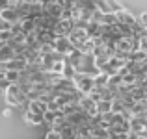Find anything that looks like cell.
Returning <instances> with one entry per match:
<instances>
[{"label": "cell", "instance_id": "obj_1", "mask_svg": "<svg viewBox=\"0 0 147 139\" xmlns=\"http://www.w3.org/2000/svg\"><path fill=\"white\" fill-rule=\"evenodd\" d=\"M69 39H71V43H73V46H75L76 50L82 48V45L90 39V33H88V22H78V24H75V28H73Z\"/></svg>", "mask_w": 147, "mask_h": 139}, {"label": "cell", "instance_id": "obj_2", "mask_svg": "<svg viewBox=\"0 0 147 139\" xmlns=\"http://www.w3.org/2000/svg\"><path fill=\"white\" fill-rule=\"evenodd\" d=\"M75 84H76V87H78V91L84 93V95H90V93L97 87V86H95V76L84 74V72H76Z\"/></svg>", "mask_w": 147, "mask_h": 139}, {"label": "cell", "instance_id": "obj_3", "mask_svg": "<svg viewBox=\"0 0 147 139\" xmlns=\"http://www.w3.org/2000/svg\"><path fill=\"white\" fill-rule=\"evenodd\" d=\"M28 69V61H26L24 56H17L15 59L7 61V63H0V71H17L22 72Z\"/></svg>", "mask_w": 147, "mask_h": 139}, {"label": "cell", "instance_id": "obj_4", "mask_svg": "<svg viewBox=\"0 0 147 139\" xmlns=\"http://www.w3.org/2000/svg\"><path fill=\"white\" fill-rule=\"evenodd\" d=\"M54 48H56L60 54H63L65 57H69V56H71V54L76 50L75 46H73V43H71V39H69V37H58Z\"/></svg>", "mask_w": 147, "mask_h": 139}, {"label": "cell", "instance_id": "obj_5", "mask_svg": "<svg viewBox=\"0 0 147 139\" xmlns=\"http://www.w3.org/2000/svg\"><path fill=\"white\" fill-rule=\"evenodd\" d=\"M63 4L60 2H45L43 4V11L45 15H49V17H54V19H61V15H63Z\"/></svg>", "mask_w": 147, "mask_h": 139}, {"label": "cell", "instance_id": "obj_6", "mask_svg": "<svg viewBox=\"0 0 147 139\" xmlns=\"http://www.w3.org/2000/svg\"><path fill=\"white\" fill-rule=\"evenodd\" d=\"M73 28H75V22L69 21V19H60L56 24V28H54V32L58 33V37H69L73 32Z\"/></svg>", "mask_w": 147, "mask_h": 139}, {"label": "cell", "instance_id": "obj_7", "mask_svg": "<svg viewBox=\"0 0 147 139\" xmlns=\"http://www.w3.org/2000/svg\"><path fill=\"white\" fill-rule=\"evenodd\" d=\"M0 21H7L11 24H17V22L22 21V17L15 7H6V9H0Z\"/></svg>", "mask_w": 147, "mask_h": 139}, {"label": "cell", "instance_id": "obj_8", "mask_svg": "<svg viewBox=\"0 0 147 139\" xmlns=\"http://www.w3.org/2000/svg\"><path fill=\"white\" fill-rule=\"evenodd\" d=\"M117 21L121 22V24H129V26H136L138 22H140L129 9H125V7H121V9L117 11Z\"/></svg>", "mask_w": 147, "mask_h": 139}, {"label": "cell", "instance_id": "obj_9", "mask_svg": "<svg viewBox=\"0 0 147 139\" xmlns=\"http://www.w3.org/2000/svg\"><path fill=\"white\" fill-rule=\"evenodd\" d=\"M26 110L28 111H34V113H47L49 111V104L47 102H43L41 98H37V100H28V104H26Z\"/></svg>", "mask_w": 147, "mask_h": 139}, {"label": "cell", "instance_id": "obj_10", "mask_svg": "<svg viewBox=\"0 0 147 139\" xmlns=\"http://www.w3.org/2000/svg\"><path fill=\"white\" fill-rule=\"evenodd\" d=\"M117 52L132 54L134 52V37H121L117 41Z\"/></svg>", "mask_w": 147, "mask_h": 139}, {"label": "cell", "instance_id": "obj_11", "mask_svg": "<svg viewBox=\"0 0 147 139\" xmlns=\"http://www.w3.org/2000/svg\"><path fill=\"white\" fill-rule=\"evenodd\" d=\"M22 115H24V121L28 122V124H32V126L45 124V115L43 113H34V111H28V110H26Z\"/></svg>", "mask_w": 147, "mask_h": 139}, {"label": "cell", "instance_id": "obj_12", "mask_svg": "<svg viewBox=\"0 0 147 139\" xmlns=\"http://www.w3.org/2000/svg\"><path fill=\"white\" fill-rule=\"evenodd\" d=\"M15 57H17V54L9 45H0V63H7Z\"/></svg>", "mask_w": 147, "mask_h": 139}, {"label": "cell", "instance_id": "obj_13", "mask_svg": "<svg viewBox=\"0 0 147 139\" xmlns=\"http://www.w3.org/2000/svg\"><path fill=\"white\" fill-rule=\"evenodd\" d=\"M108 82H110V74H106V72H99V74L95 76V86H97L99 89L108 87Z\"/></svg>", "mask_w": 147, "mask_h": 139}, {"label": "cell", "instance_id": "obj_14", "mask_svg": "<svg viewBox=\"0 0 147 139\" xmlns=\"http://www.w3.org/2000/svg\"><path fill=\"white\" fill-rule=\"evenodd\" d=\"M97 110L99 113H110L112 110H114V100H100V102H97Z\"/></svg>", "mask_w": 147, "mask_h": 139}, {"label": "cell", "instance_id": "obj_15", "mask_svg": "<svg viewBox=\"0 0 147 139\" xmlns=\"http://www.w3.org/2000/svg\"><path fill=\"white\" fill-rule=\"evenodd\" d=\"M121 86H123V76L119 74V72H117V74H114V76H110V82H108V87H112V89H115V91H117Z\"/></svg>", "mask_w": 147, "mask_h": 139}, {"label": "cell", "instance_id": "obj_16", "mask_svg": "<svg viewBox=\"0 0 147 139\" xmlns=\"http://www.w3.org/2000/svg\"><path fill=\"white\" fill-rule=\"evenodd\" d=\"M76 76V69L69 63V59L65 61V69H63V78H69V80H75Z\"/></svg>", "mask_w": 147, "mask_h": 139}, {"label": "cell", "instance_id": "obj_17", "mask_svg": "<svg viewBox=\"0 0 147 139\" xmlns=\"http://www.w3.org/2000/svg\"><path fill=\"white\" fill-rule=\"evenodd\" d=\"M45 139H61V136L58 132H54V130H49V132L45 134Z\"/></svg>", "mask_w": 147, "mask_h": 139}, {"label": "cell", "instance_id": "obj_18", "mask_svg": "<svg viewBox=\"0 0 147 139\" xmlns=\"http://www.w3.org/2000/svg\"><path fill=\"white\" fill-rule=\"evenodd\" d=\"M13 28V24L11 22H7V21H0V30H11Z\"/></svg>", "mask_w": 147, "mask_h": 139}, {"label": "cell", "instance_id": "obj_19", "mask_svg": "<svg viewBox=\"0 0 147 139\" xmlns=\"http://www.w3.org/2000/svg\"><path fill=\"white\" fill-rule=\"evenodd\" d=\"M138 21H140V24H142V26H145V28H147V13H142Z\"/></svg>", "mask_w": 147, "mask_h": 139}, {"label": "cell", "instance_id": "obj_20", "mask_svg": "<svg viewBox=\"0 0 147 139\" xmlns=\"http://www.w3.org/2000/svg\"><path fill=\"white\" fill-rule=\"evenodd\" d=\"M140 50L147 52V39H142V41H140Z\"/></svg>", "mask_w": 147, "mask_h": 139}, {"label": "cell", "instance_id": "obj_21", "mask_svg": "<svg viewBox=\"0 0 147 139\" xmlns=\"http://www.w3.org/2000/svg\"><path fill=\"white\" fill-rule=\"evenodd\" d=\"M4 115H6V117H9V115H11V108H6V111H4Z\"/></svg>", "mask_w": 147, "mask_h": 139}]
</instances>
